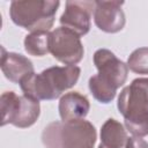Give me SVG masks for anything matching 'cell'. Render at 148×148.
<instances>
[{
	"label": "cell",
	"instance_id": "obj_3",
	"mask_svg": "<svg viewBox=\"0 0 148 148\" xmlns=\"http://www.w3.org/2000/svg\"><path fill=\"white\" fill-rule=\"evenodd\" d=\"M119 112L125 118V127L133 135H148V77L134 79L118 97Z\"/></svg>",
	"mask_w": 148,
	"mask_h": 148
},
{
	"label": "cell",
	"instance_id": "obj_5",
	"mask_svg": "<svg viewBox=\"0 0 148 148\" xmlns=\"http://www.w3.org/2000/svg\"><path fill=\"white\" fill-rule=\"evenodd\" d=\"M60 2L58 0L12 1L9 16L12 21L30 31H49L54 23V16Z\"/></svg>",
	"mask_w": 148,
	"mask_h": 148
},
{
	"label": "cell",
	"instance_id": "obj_14",
	"mask_svg": "<svg viewBox=\"0 0 148 148\" xmlns=\"http://www.w3.org/2000/svg\"><path fill=\"white\" fill-rule=\"evenodd\" d=\"M127 67L136 74H148V47L134 50L127 59Z\"/></svg>",
	"mask_w": 148,
	"mask_h": 148
},
{
	"label": "cell",
	"instance_id": "obj_10",
	"mask_svg": "<svg viewBox=\"0 0 148 148\" xmlns=\"http://www.w3.org/2000/svg\"><path fill=\"white\" fill-rule=\"evenodd\" d=\"M58 110L61 121L84 119L90 110V103L89 99L79 91H71L61 96Z\"/></svg>",
	"mask_w": 148,
	"mask_h": 148
},
{
	"label": "cell",
	"instance_id": "obj_11",
	"mask_svg": "<svg viewBox=\"0 0 148 148\" xmlns=\"http://www.w3.org/2000/svg\"><path fill=\"white\" fill-rule=\"evenodd\" d=\"M39 114H40L39 101L22 95L18 98L10 124L18 128H27L32 126L37 121Z\"/></svg>",
	"mask_w": 148,
	"mask_h": 148
},
{
	"label": "cell",
	"instance_id": "obj_6",
	"mask_svg": "<svg viewBox=\"0 0 148 148\" xmlns=\"http://www.w3.org/2000/svg\"><path fill=\"white\" fill-rule=\"evenodd\" d=\"M50 52L58 61L66 66H75L82 60L84 49L77 35L60 27L51 32Z\"/></svg>",
	"mask_w": 148,
	"mask_h": 148
},
{
	"label": "cell",
	"instance_id": "obj_2",
	"mask_svg": "<svg viewBox=\"0 0 148 148\" xmlns=\"http://www.w3.org/2000/svg\"><path fill=\"white\" fill-rule=\"evenodd\" d=\"M94 64L98 74L89 79V90L95 99L108 104L113 101L117 89L124 86L127 80V64L108 49H98L94 53Z\"/></svg>",
	"mask_w": 148,
	"mask_h": 148
},
{
	"label": "cell",
	"instance_id": "obj_12",
	"mask_svg": "<svg viewBox=\"0 0 148 148\" xmlns=\"http://www.w3.org/2000/svg\"><path fill=\"white\" fill-rule=\"evenodd\" d=\"M127 139L125 127L113 118H109L101 127V145L104 148H123Z\"/></svg>",
	"mask_w": 148,
	"mask_h": 148
},
{
	"label": "cell",
	"instance_id": "obj_4",
	"mask_svg": "<svg viewBox=\"0 0 148 148\" xmlns=\"http://www.w3.org/2000/svg\"><path fill=\"white\" fill-rule=\"evenodd\" d=\"M96 139L95 126L84 119L53 121L42 133L45 148H94Z\"/></svg>",
	"mask_w": 148,
	"mask_h": 148
},
{
	"label": "cell",
	"instance_id": "obj_8",
	"mask_svg": "<svg viewBox=\"0 0 148 148\" xmlns=\"http://www.w3.org/2000/svg\"><path fill=\"white\" fill-rule=\"evenodd\" d=\"M124 1H96L94 21L97 28L108 34H116L125 27L126 18L121 9Z\"/></svg>",
	"mask_w": 148,
	"mask_h": 148
},
{
	"label": "cell",
	"instance_id": "obj_1",
	"mask_svg": "<svg viewBox=\"0 0 148 148\" xmlns=\"http://www.w3.org/2000/svg\"><path fill=\"white\" fill-rule=\"evenodd\" d=\"M77 66H53L42 73H32L18 83L23 95L36 101H52L74 87L80 77Z\"/></svg>",
	"mask_w": 148,
	"mask_h": 148
},
{
	"label": "cell",
	"instance_id": "obj_16",
	"mask_svg": "<svg viewBox=\"0 0 148 148\" xmlns=\"http://www.w3.org/2000/svg\"><path fill=\"white\" fill-rule=\"evenodd\" d=\"M125 148H148V142L145 141L142 138L132 136L127 139Z\"/></svg>",
	"mask_w": 148,
	"mask_h": 148
},
{
	"label": "cell",
	"instance_id": "obj_7",
	"mask_svg": "<svg viewBox=\"0 0 148 148\" xmlns=\"http://www.w3.org/2000/svg\"><path fill=\"white\" fill-rule=\"evenodd\" d=\"M96 1H66V8L60 16V24L82 37L87 35L91 25V15L95 12Z\"/></svg>",
	"mask_w": 148,
	"mask_h": 148
},
{
	"label": "cell",
	"instance_id": "obj_13",
	"mask_svg": "<svg viewBox=\"0 0 148 148\" xmlns=\"http://www.w3.org/2000/svg\"><path fill=\"white\" fill-rule=\"evenodd\" d=\"M51 32L35 31L30 32L24 38V50L30 56L42 57L50 52Z\"/></svg>",
	"mask_w": 148,
	"mask_h": 148
},
{
	"label": "cell",
	"instance_id": "obj_15",
	"mask_svg": "<svg viewBox=\"0 0 148 148\" xmlns=\"http://www.w3.org/2000/svg\"><path fill=\"white\" fill-rule=\"evenodd\" d=\"M18 95H16L14 91H6L1 95L0 98V108H1V125L5 126L7 124H10V120L13 118V114L15 112L17 102H18Z\"/></svg>",
	"mask_w": 148,
	"mask_h": 148
},
{
	"label": "cell",
	"instance_id": "obj_17",
	"mask_svg": "<svg viewBox=\"0 0 148 148\" xmlns=\"http://www.w3.org/2000/svg\"><path fill=\"white\" fill-rule=\"evenodd\" d=\"M98 148H104V147H103L102 145H99V146H98Z\"/></svg>",
	"mask_w": 148,
	"mask_h": 148
},
{
	"label": "cell",
	"instance_id": "obj_9",
	"mask_svg": "<svg viewBox=\"0 0 148 148\" xmlns=\"http://www.w3.org/2000/svg\"><path fill=\"white\" fill-rule=\"evenodd\" d=\"M1 71L9 81L20 83L22 79L35 73L34 65L30 59L20 53L7 52L3 47H1Z\"/></svg>",
	"mask_w": 148,
	"mask_h": 148
}]
</instances>
